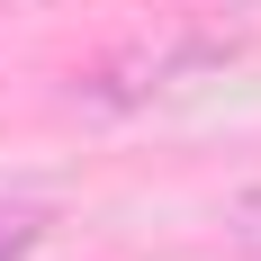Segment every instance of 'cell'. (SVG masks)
I'll list each match as a JSON object with an SVG mask.
<instances>
[{
	"label": "cell",
	"mask_w": 261,
	"mask_h": 261,
	"mask_svg": "<svg viewBox=\"0 0 261 261\" xmlns=\"http://www.w3.org/2000/svg\"><path fill=\"white\" fill-rule=\"evenodd\" d=\"M36 243H45V207L36 198H9L0 207V261H27Z\"/></svg>",
	"instance_id": "cell-2"
},
{
	"label": "cell",
	"mask_w": 261,
	"mask_h": 261,
	"mask_svg": "<svg viewBox=\"0 0 261 261\" xmlns=\"http://www.w3.org/2000/svg\"><path fill=\"white\" fill-rule=\"evenodd\" d=\"M162 90V54H108L72 81V108H135Z\"/></svg>",
	"instance_id": "cell-1"
},
{
	"label": "cell",
	"mask_w": 261,
	"mask_h": 261,
	"mask_svg": "<svg viewBox=\"0 0 261 261\" xmlns=\"http://www.w3.org/2000/svg\"><path fill=\"white\" fill-rule=\"evenodd\" d=\"M234 225H243V234L261 243V189H243V198H234Z\"/></svg>",
	"instance_id": "cell-3"
}]
</instances>
